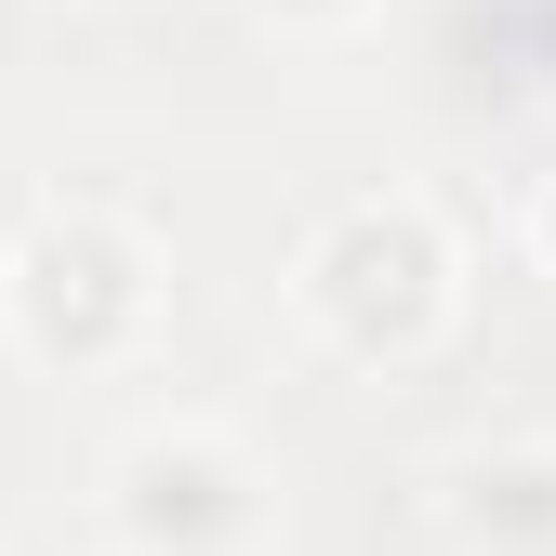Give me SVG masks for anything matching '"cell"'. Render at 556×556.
<instances>
[{"label":"cell","instance_id":"1","mask_svg":"<svg viewBox=\"0 0 556 556\" xmlns=\"http://www.w3.org/2000/svg\"><path fill=\"white\" fill-rule=\"evenodd\" d=\"M292 305L344 344V358H425L451 331L464 278H451V239L425 199H358V213H331L292 265Z\"/></svg>","mask_w":556,"mask_h":556},{"label":"cell","instance_id":"2","mask_svg":"<svg viewBox=\"0 0 556 556\" xmlns=\"http://www.w3.org/2000/svg\"><path fill=\"white\" fill-rule=\"evenodd\" d=\"M0 318H14L27 358L106 371V358H132L147 318H160V252L132 239L119 213H53V226L14 239V265H0Z\"/></svg>","mask_w":556,"mask_h":556},{"label":"cell","instance_id":"3","mask_svg":"<svg viewBox=\"0 0 556 556\" xmlns=\"http://www.w3.org/2000/svg\"><path fill=\"white\" fill-rule=\"evenodd\" d=\"M252 517H265V491H252L239 438H213V425H147V438L106 464V530H119V556H239Z\"/></svg>","mask_w":556,"mask_h":556},{"label":"cell","instance_id":"4","mask_svg":"<svg viewBox=\"0 0 556 556\" xmlns=\"http://www.w3.org/2000/svg\"><path fill=\"white\" fill-rule=\"evenodd\" d=\"M451 517H464L477 543H504V556H556V451H491V464H464Z\"/></svg>","mask_w":556,"mask_h":556},{"label":"cell","instance_id":"5","mask_svg":"<svg viewBox=\"0 0 556 556\" xmlns=\"http://www.w3.org/2000/svg\"><path fill=\"white\" fill-rule=\"evenodd\" d=\"M252 14H278V27H344V14H371V0H252Z\"/></svg>","mask_w":556,"mask_h":556},{"label":"cell","instance_id":"6","mask_svg":"<svg viewBox=\"0 0 556 556\" xmlns=\"http://www.w3.org/2000/svg\"><path fill=\"white\" fill-rule=\"evenodd\" d=\"M530 252H543V278H556V186L530 199Z\"/></svg>","mask_w":556,"mask_h":556}]
</instances>
